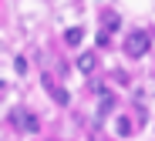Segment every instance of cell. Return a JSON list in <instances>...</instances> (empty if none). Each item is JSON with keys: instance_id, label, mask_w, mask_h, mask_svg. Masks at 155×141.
I'll return each mask as SVG.
<instances>
[{"instance_id": "obj_1", "label": "cell", "mask_w": 155, "mask_h": 141, "mask_svg": "<svg viewBox=\"0 0 155 141\" xmlns=\"http://www.w3.org/2000/svg\"><path fill=\"white\" fill-rule=\"evenodd\" d=\"M121 47H125V54H128V57H135V61H138V57H145V54H148L152 37H148L145 30H132V34L125 37V44H121Z\"/></svg>"}, {"instance_id": "obj_2", "label": "cell", "mask_w": 155, "mask_h": 141, "mask_svg": "<svg viewBox=\"0 0 155 141\" xmlns=\"http://www.w3.org/2000/svg\"><path fill=\"white\" fill-rule=\"evenodd\" d=\"M115 104H118V98H115V91H108V88H98V121H105L111 111H115Z\"/></svg>"}, {"instance_id": "obj_3", "label": "cell", "mask_w": 155, "mask_h": 141, "mask_svg": "<svg viewBox=\"0 0 155 141\" xmlns=\"http://www.w3.org/2000/svg\"><path fill=\"white\" fill-rule=\"evenodd\" d=\"M78 71L81 74H94L98 71V57L94 54H81V57H78Z\"/></svg>"}, {"instance_id": "obj_4", "label": "cell", "mask_w": 155, "mask_h": 141, "mask_svg": "<svg viewBox=\"0 0 155 141\" xmlns=\"http://www.w3.org/2000/svg\"><path fill=\"white\" fill-rule=\"evenodd\" d=\"M118 27H121V17H118V14H105V17H101V30H108V34H115Z\"/></svg>"}, {"instance_id": "obj_5", "label": "cell", "mask_w": 155, "mask_h": 141, "mask_svg": "<svg viewBox=\"0 0 155 141\" xmlns=\"http://www.w3.org/2000/svg\"><path fill=\"white\" fill-rule=\"evenodd\" d=\"M81 37H84L81 27H68V30H64V44H68V47H78V44H81Z\"/></svg>"}, {"instance_id": "obj_6", "label": "cell", "mask_w": 155, "mask_h": 141, "mask_svg": "<svg viewBox=\"0 0 155 141\" xmlns=\"http://www.w3.org/2000/svg\"><path fill=\"white\" fill-rule=\"evenodd\" d=\"M20 128H24V131H37V128H41L37 114H24V118H20Z\"/></svg>"}, {"instance_id": "obj_7", "label": "cell", "mask_w": 155, "mask_h": 141, "mask_svg": "<svg viewBox=\"0 0 155 141\" xmlns=\"http://www.w3.org/2000/svg\"><path fill=\"white\" fill-rule=\"evenodd\" d=\"M51 98H54V104H68V101H71L68 88H58V84H54V91H51Z\"/></svg>"}, {"instance_id": "obj_8", "label": "cell", "mask_w": 155, "mask_h": 141, "mask_svg": "<svg viewBox=\"0 0 155 141\" xmlns=\"http://www.w3.org/2000/svg\"><path fill=\"white\" fill-rule=\"evenodd\" d=\"M115 128H118V134H121V138L132 134V121H128V118H118V124H115Z\"/></svg>"}, {"instance_id": "obj_9", "label": "cell", "mask_w": 155, "mask_h": 141, "mask_svg": "<svg viewBox=\"0 0 155 141\" xmlns=\"http://www.w3.org/2000/svg\"><path fill=\"white\" fill-rule=\"evenodd\" d=\"M94 40H98V47H108V44H111V34H108V30H98Z\"/></svg>"}]
</instances>
